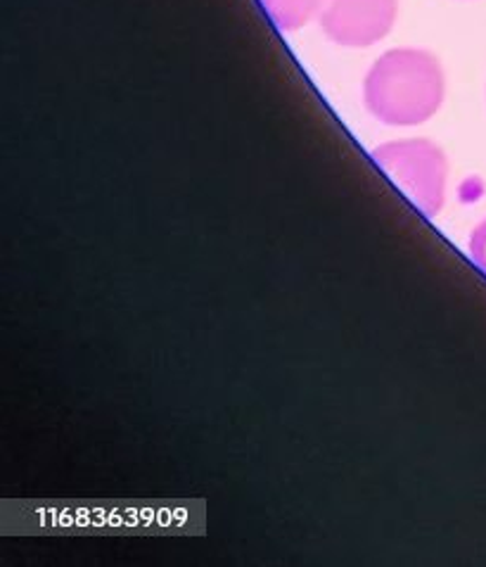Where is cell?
<instances>
[{"label": "cell", "instance_id": "6da1fadb", "mask_svg": "<svg viewBox=\"0 0 486 567\" xmlns=\"http://www.w3.org/2000/svg\"><path fill=\"white\" fill-rule=\"evenodd\" d=\"M446 72L427 48L399 45L378 55L363 76L361 97L375 122L413 128L432 122L446 103Z\"/></svg>", "mask_w": 486, "mask_h": 567}, {"label": "cell", "instance_id": "7a4b0ae2", "mask_svg": "<svg viewBox=\"0 0 486 567\" xmlns=\"http://www.w3.org/2000/svg\"><path fill=\"white\" fill-rule=\"evenodd\" d=\"M371 157L417 214L425 219H437L444 212L448 199L451 162L440 143L421 136L394 138L380 143Z\"/></svg>", "mask_w": 486, "mask_h": 567}, {"label": "cell", "instance_id": "3957f363", "mask_svg": "<svg viewBox=\"0 0 486 567\" xmlns=\"http://www.w3.org/2000/svg\"><path fill=\"white\" fill-rule=\"evenodd\" d=\"M399 0H325L318 14L323 37L340 48H373L394 31Z\"/></svg>", "mask_w": 486, "mask_h": 567}, {"label": "cell", "instance_id": "277c9868", "mask_svg": "<svg viewBox=\"0 0 486 567\" xmlns=\"http://www.w3.org/2000/svg\"><path fill=\"white\" fill-rule=\"evenodd\" d=\"M268 20L282 33H294L299 29L318 22L325 0H259Z\"/></svg>", "mask_w": 486, "mask_h": 567}, {"label": "cell", "instance_id": "5b68a950", "mask_svg": "<svg viewBox=\"0 0 486 567\" xmlns=\"http://www.w3.org/2000/svg\"><path fill=\"white\" fill-rule=\"evenodd\" d=\"M467 257L486 276V216H482L467 236Z\"/></svg>", "mask_w": 486, "mask_h": 567}]
</instances>
